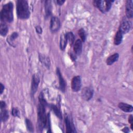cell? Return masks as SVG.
I'll return each mask as SVG.
<instances>
[{
  "label": "cell",
  "mask_w": 133,
  "mask_h": 133,
  "mask_svg": "<svg viewBox=\"0 0 133 133\" xmlns=\"http://www.w3.org/2000/svg\"><path fill=\"white\" fill-rule=\"evenodd\" d=\"M16 10L18 17L21 19L29 18L30 11L28 2L25 0H19L17 2Z\"/></svg>",
  "instance_id": "1"
},
{
  "label": "cell",
  "mask_w": 133,
  "mask_h": 133,
  "mask_svg": "<svg viewBox=\"0 0 133 133\" xmlns=\"http://www.w3.org/2000/svg\"><path fill=\"white\" fill-rule=\"evenodd\" d=\"M1 19L2 22H11L13 21V4L9 2L5 4L1 12Z\"/></svg>",
  "instance_id": "2"
},
{
  "label": "cell",
  "mask_w": 133,
  "mask_h": 133,
  "mask_svg": "<svg viewBox=\"0 0 133 133\" xmlns=\"http://www.w3.org/2000/svg\"><path fill=\"white\" fill-rule=\"evenodd\" d=\"M45 105L39 103L38 105L37 114H38V126L41 129L46 127L48 115L47 116L45 112Z\"/></svg>",
  "instance_id": "3"
},
{
  "label": "cell",
  "mask_w": 133,
  "mask_h": 133,
  "mask_svg": "<svg viewBox=\"0 0 133 133\" xmlns=\"http://www.w3.org/2000/svg\"><path fill=\"white\" fill-rule=\"evenodd\" d=\"M94 5L97 7L101 12H106L109 11L112 6V1H95Z\"/></svg>",
  "instance_id": "4"
},
{
  "label": "cell",
  "mask_w": 133,
  "mask_h": 133,
  "mask_svg": "<svg viewBox=\"0 0 133 133\" xmlns=\"http://www.w3.org/2000/svg\"><path fill=\"white\" fill-rule=\"evenodd\" d=\"M64 121L66 126V132H75V128L72 118L68 114L64 115Z\"/></svg>",
  "instance_id": "5"
},
{
  "label": "cell",
  "mask_w": 133,
  "mask_h": 133,
  "mask_svg": "<svg viewBox=\"0 0 133 133\" xmlns=\"http://www.w3.org/2000/svg\"><path fill=\"white\" fill-rule=\"evenodd\" d=\"M82 86L81 78L79 76H76L74 77L72 80L71 82V87L72 90L77 92L80 90Z\"/></svg>",
  "instance_id": "6"
},
{
  "label": "cell",
  "mask_w": 133,
  "mask_h": 133,
  "mask_svg": "<svg viewBox=\"0 0 133 133\" xmlns=\"http://www.w3.org/2000/svg\"><path fill=\"white\" fill-rule=\"evenodd\" d=\"M60 27V22L58 18L57 17H52L50 21V29L52 32H56Z\"/></svg>",
  "instance_id": "7"
},
{
  "label": "cell",
  "mask_w": 133,
  "mask_h": 133,
  "mask_svg": "<svg viewBox=\"0 0 133 133\" xmlns=\"http://www.w3.org/2000/svg\"><path fill=\"white\" fill-rule=\"evenodd\" d=\"M131 24L129 21L125 19L124 20H123V21L121 23L118 31L123 34H126L130 31L131 28Z\"/></svg>",
  "instance_id": "8"
},
{
  "label": "cell",
  "mask_w": 133,
  "mask_h": 133,
  "mask_svg": "<svg viewBox=\"0 0 133 133\" xmlns=\"http://www.w3.org/2000/svg\"><path fill=\"white\" fill-rule=\"evenodd\" d=\"M94 94V91L93 90L89 87H84L82 91L81 94L83 98L86 100L88 101L91 99L92 97Z\"/></svg>",
  "instance_id": "9"
},
{
  "label": "cell",
  "mask_w": 133,
  "mask_h": 133,
  "mask_svg": "<svg viewBox=\"0 0 133 133\" xmlns=\"http://www.w3.org/2000/svg\"><path fill=\"white\" fill-rule=\"evenodd\" d=\"M39 83V77L38 74H35L33 75L31 84V93L33 95L37 90Z\"/></svg>",
  "instance_id": "10"
},
{
  "label": "cell",
  "mask_w": 133,
  "mask_h": 133,
  "mask_svg": "<svg viewBox=\"0 0 133 133\" xmlns=\"http://www.w3.org/2000/svg\"><path fill=\"white\" fill-rule=\"evenodd\" d=\"M126 15L127 18H131L133 16L132 1H127L126 4Z\"/></svg>",
  "instance_id": "11"
},
{
  "label": "cell",
  "mask_w": 133,
  "mask_h": 133,
  "mask_svg": "<svg viewBox=\"0 0 133 133\" xmlns=\"http://www.w3.org/2000/svg\"><path fill=\"white\" fill-rule=\"evenodd\" d=\"M68 33H62L60 36V47L62 50H64L67 45Z\"/></svg>",
  "instance_id": "12"
},
{
  "label": "cell",
  "mask_w": 133,
  "mask_h": 133,
  "mask_svg": "<svg viewBox=\"0 0 133 133\" xmlns=\"http://www.w3.org/2000/svg\"><path fill=\"white\" fill-rule=\"evenodd\" d=\"M74 52L77 55H79L82 51V41L81 39H77L74 43L73 47Z\"/></svg>",
  "instance_id": "13"
},
{
  "label": "cell",
  "mask_w": 133,
  "mask_h": 133,
  "mask_svg": "<svg viewBox=\"0 0 133 133\" xmlns=\"http://www.w3.org/2000/svg\"><path fill=\"white\" fill-rule=\"evenodd\" d=\"M57 76H58L59 80L60 88L62 91L64 92L65 91V82L59 69H57Z\"/></svg>",
  "instance_id": "14"
},
{
  "label": "cell",
  "mask_w": 133,
  "mask_h": 133,
  "mask_svg": "<svg viewBox=\"0 0 133 133\" xmlns=\"http://www.w3.org/2000/svg\"><path fill=\"white\" fill-rule=\"evenodd\" d=\"M119 108L125 112H131L132 111L133 107L130 104L121 102L118 104Z\"/></svg>",
  "instance_id": "15"
},
{
  "label": "cell",
  "mask_w": 133,
  "mask_h": 133,
  "mask_svg": "<svg viewBox=\"0 0 133 133\" xmlns=\"http://www.w3.org/2000/svg\"><path fill=\"white\" fill-rule=\"evenodd\" d=\"M118 57H119V55L117 53H115L110 56L107 59V61H106L107 64L108 65H111L113 64L115 61H117Z\"/></svg>",
  "instance_id": "16"
},
{
  "label": "cell",
  "mask_w": 133,
  "mask_h": 133,
  "mask_svg": "<svg viewBox=\"0 0 133 133\" xmlns=\"http://www.w3.org/2000/svg\"><path fill=\"white\" fill-rule=\"evenodd\" d=\"M123 39V34L121 33L119 31H118L114 37V44L116 45H118L122 43Z\"/></svg>",
  "instance_id": "17"
},
{
  "label": "cell",
  "mask_w": 133,
  "mask_h": 133,
  "mask_svg": "<svg viewBox=\"0 0 133 133\" xmlns=\"http://www.w3.org/2000/svg\"><path fill=\"white\" fill-rule=\"evenodd\" d=\"M8 32V26L4 22H2L0 25V33L2 36H5Z\"/></svg>",
  "instance_id": "18"
},
{
  "label": "cell",
  "mask_w": 133,
  "mask_h": 133,
  "mask_svg": "<svg viewBox=\"0 0 133 133\" xmlns=\"http://www.w3.org/2000/svg\"><path fill=\"white\" fill-rule=\"evenodd\" d=\"M9 115L8 111L6 110L5 108L1 109V119L2 121L5 122L7 120L8 118Z\"/></svg>",
  "instance_id": "19"
},
{
  "label": "cell",
  "mask_w": 133,
  "mask_h": 133,
  "mask_svg": "<svg viewBox=\"0 0 133 133\" xmlns=\"http://www.w3.org/2000/svg\"><path fill=\"white\" fill-rule=\"evenodd\" d=\"M45 12H46V15L47 17L51 15V2L49 1H47L45 2Z\"/></svg>",
  "instance_id": "20"
},
{
  "label": "cell",
  "mask_w": 133,
  "mask_h": 133,
  "mask_svg": "<svg viewBox=\"0 0 133 133\" xmlns=\"http://www.w3.org/2000/svg\"><path fill=\"white\" fill-rule=\"evenodd\" d=\"M50 107L51 108V109L52 110V111H54V112L55 113V114L60 118H62V115H61V111L59 109V108L56 105H54V104H51L50 105Z\"/></svg>",
  "instance_id": "21"
},
{
  "label": "cell",
  "mask_w": 133,
  "mask_h": 133,
  "mask_svg": "<svg viewBox=\"0 0 133 133\" xmlns=\"http://www.w3.org/2000/svg\"><path fill=\"white\" fill-rule=\"evenodd\" d=\"M39 60L40 61L43 63L46 66L49 67V65H50V60L48 59V58L46 57V56H44V55H39Z\"/></svg>",
  "instance_id": "22"
},
{
  "label": "cell",
  "mask_w": 133,
  "mask_h": 133,
  "mask_svg": "<svg viewBox=\"0 0 133 133\" xmlns=\"http://www.w3.org/2000/svg\"><path fill=\"white\" fill-rule=\"evenodd\" d=\"M18 34L16 32H14L13 33H12L9 37L8 38H7V41L8 43H9L10 45H12V43L14 42L13 41L17 38V37H18Z\"/></svg>",
  "instance_id": "23"
},
{
  "label": "cell",
  "mask_w": 133,
  "mask_h": 133,
  "mask_svg": "<svg viewBox=\"0 0 133 133\" xmlns=\"http://www.w3.org/2000/svg\"><path fill=\"white\" fill-rule=\"evenodd\" d=\"M25 123H26V126L28 130L30 132H33L34 130V128H33V124H32L31 121L29 119H26Z\"/></svg>",
  "instance_id": "24"
},
{
  "label": "cell",
  "mask_w": 133,
  "mask_h": 133,
  "mask_svg": "<svg viewBox=\"0 0 133 133\" xmlns=\"http://www.w3.org/2000/svg\"><path fill=\"white\" fill-rule=\"evenodd\" d=\"M74 39H75V37L73 33L71 32L68 33V41H69V44L71 45H72L74 43Z\"/></svg>",
  "instance_id": "25"
},
{
  "label": "cell",
  "mask_w": 133,
  "mask_h": 133,
  "mask_svg": "<svg viewBox=\"0 0 133 133\" xmlns=\"http://www.w3.org/2000/svg\"><path fill=\"white\" fill-rule=\"evenodd\" d=\"M78 35L80 36L82 42H85V39H86V33H85V31H84V30L83 29H81L79 31H78Z\"/></svg>",
  "instance_id": "26"
},
{
  "label": "cell",
  "mask_w": 133,
  "mask_h": 133,
  "mask_svg": "<svg viewBox=\"0 0 133 133\" xmlns=\"http://www.w3.org/2000/svg\"><path fill=\"white\" fill-rule=\"evenodd\" d=\"M12 115L14 116H19V111L18 109L16 108H14L12 109Z\"/></svg>",
  "instance_id": "27"
},
{
  "label": "cell",
  "mask_w": 133,
  "mask_h": 133,
  "mask_svg": "<svg viewBox=\"0 0 133 133\" xmlns=\"http://www.w3.org/2000/svg\"><path fill=\"white\" fill-rule=\"evenodd\" d=\"M128 122L130 123L131 125V128L132 129H133V124H132V122H133V118H132V116L130 115L128 118Z\"/></svg>",
  "instance_id": "28"
},
{
  "label": "cell",
  "mask_w": 133,
  "mask_h": 133,
  "mask_svg": "<svg viewBox=\"0 0 133 133\" xmlns=\"http://www.w3.org/2000/svg\"><path fill=\"white\" fill-rule=\"evenodd\" d=\"M36 31L38 34H42V29L39 26H37L36 27Z\"/></svg>",
  "instance_id": "29"
},
{
  "label": "cell",
  "mask_w": 133,
  "mask_h": 133,
  "mask_svg": "<svg viewBox=\"0 0 133 133\" xmlns=\"http://www.w3.org/2000/svg\"><path fill=\"white\" fill-rule=\"evenodd\" d=\"M0 108L1 109H4L6 108V104L5 102L4 101H1L0 103Z\"/></svg>",
  "instance_id": "30"
},
{
  "label": "cell",
  "mask_w": 133,
  "mask_h": 133,
  "mask_svg": "<svg viewBox=\"0 0 133 133\" xmlns=\"http://www.w3.org/2000/svg\"><path fill=\"white\" fill-rule=\"evenodd\" d=\"M64 2H65V1H62V0H58L57 1V3L58 5H63Z\"/></svg>",
  "instance_id": "31"
},
{
  "label": "cell",
  "mask_w": 133,
  "mask_h": 133,
  "mask_svg": "<svg viewBox=\"0 0 133 133\" xmlns=\"http://www.w3.org/2000/svg\"><path fill=\"white\" fill-rule=\"evenodd\" d=\"M1 90H0V94H2V92H3V90H4V88H5V87H4V86L2 84V83H1Z\"/></svg>",
  "instance_id": "32"
}]
</instances>
